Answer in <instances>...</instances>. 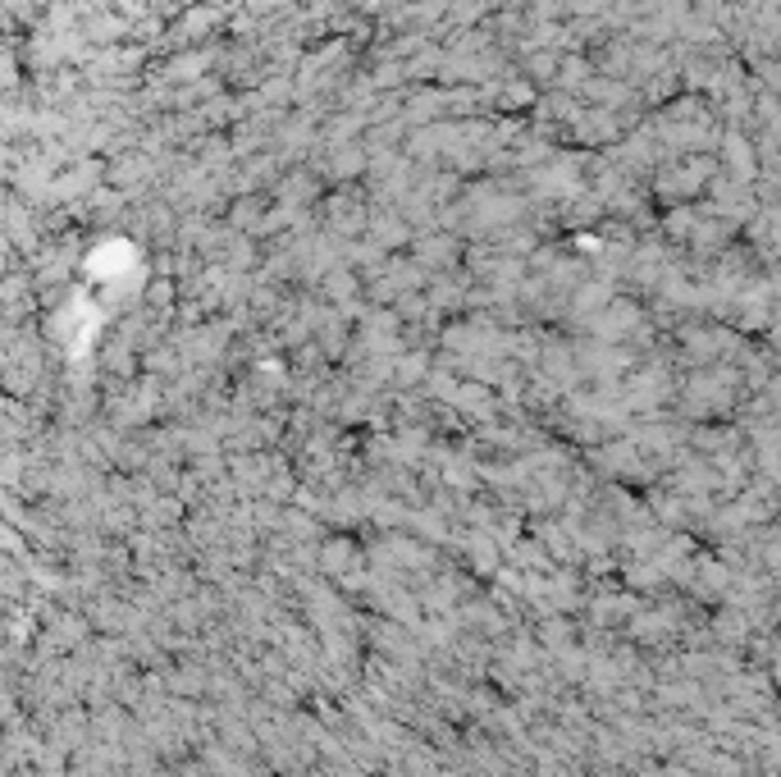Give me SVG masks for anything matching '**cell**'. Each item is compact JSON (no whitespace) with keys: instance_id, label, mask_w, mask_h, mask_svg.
Listing matches in <instances>:
<instances>
[{"instance_id":"cell-1","label":"cell","mask_w":781,"mask_h":777,"mask_svg":"<svg viewBox=\"0 0 781 777\" xmlns=\"http://www.w3.org/2000/svg\"><path fill=\"white\" fill-rule=\"evenodd\" d=\"M722 161L732 165L726 174L741 178V184H749L754 170H759V155H754V147H749V138H745V134H726V142H722Z\"/></svg>"}]
</instances>
